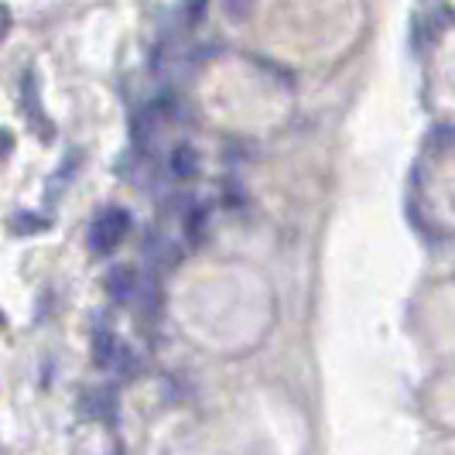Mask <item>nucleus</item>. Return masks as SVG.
Here are the masks:
<instances>
[{
  "label": "nucleus",
  "instance_id": "nucleus-1",
  "mask_svg": "<svg viewBox=\"0 0 455 455\" xmlns=\"http://www.w3.org/2000/svg\"><path fill=\"white\" fill-rule=\"evenodd\" d=\"M131 229V220H127V212L124 209H110V212H103V216H96L90 227V247L96 253H107L114 251L116 243L124 240V233Z\"/></svg>",
  "mask_w": 455,
  "mask_h": 455
},
{
  "label": "nucleus",
  "instance_id": "nucleus-2",
  "mask_svg": "<svg viewBox=\"0 0 455 455\" xmlns=\"http://www.w3.org/2000/svg\"><path fill=\"white\" fill-rule=\"evenodd\" d=\"M107 295L114 301H127L134 295V271L131 267H114L107 274Z\"/></svg>",
  "mask_w": 455,
  "mask_h": 455
},
{
  "label": "nucleus",
  "instance_id": "nucleus-4",
  "mask_svg": "<svg viewBox=\"0 0 455 455\" xmlns=\"http://www.w3.org/2000/svg\"><path fill=\"white\" fill-rule=\"evenodd\" d=\"M92 349H96V363L100 366H114L127 349L114 339V336H103V332H96V339H92Z\"/></svg>",
  "mask_w": 455,
  "mask_h": 455
},
{
  "label": "nucleus",
  "instance_id": "nucleus-3",
  "mask_svg": "<svg viewBox=\"0 0 455 455\" xmlns=\"http://www.w3.org/2000/svg\"><path fill=\"white\" fill-rule=\"evenodd\" d=\"M168 172H172L175 179H188V175H196V172H199V155H196L188 144L175 148V151H172V161H168Z\"/></svg>",
  "mask_w": 455,
  "mask_h": 455
}]
</instances>
